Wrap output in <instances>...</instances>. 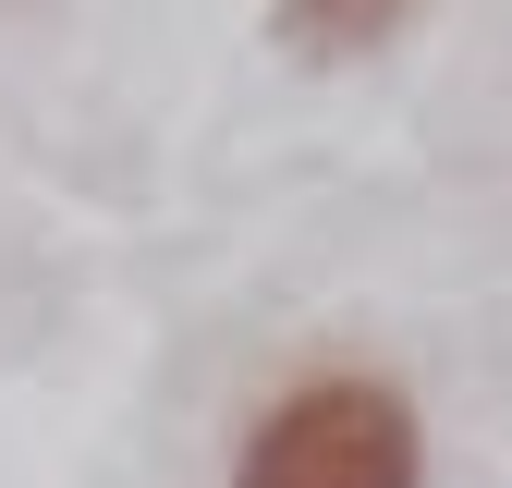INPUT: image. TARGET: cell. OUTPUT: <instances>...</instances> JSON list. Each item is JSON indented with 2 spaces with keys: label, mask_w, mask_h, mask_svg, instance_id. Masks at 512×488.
I'll return each instance as SVG.
<instances>
[{
  "label": "cell",
  "mask_w": 512,
  "mask_h": 488,
  "mask_svg": "<svg viewBox=\"0 0 512 488\" xmlns=\"http://www.w3.org/2000/svg\"><path fill=\"white\" fill-rule=\"evenodd\" d=\"M232 488H427V427L391 379H293L244 427Z\"/></svg>",
  "instance_id": "obj_1"
},
{
  "label": "cell",
  "mask_w": 512,
  "mask_h": 488,
  "mask_svg": "<svg viewBox=\"0 0 512 488\" xmlns=\"http://www.w3.org/2000/svg\"><path fill=\"white\" fill-rule=\"evenodd\" d=\"M403 13H415V0H281L269 37H281L293 61H366V49L403 37Z\"/></svg>",
  "instance_id": "obj_2"
}]
</instances>
